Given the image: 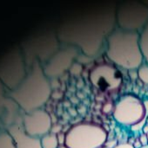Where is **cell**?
I'll return each instance as SVG.
<instances>
[{
    "label": "cell",
    "mask_w": 148,
    "mask_h": 148,
    "mask_svg": "<svg viewBox=\"0 0 148 148\" xmlns=\"http://www.w3.org/2000/svg\"><path fill=\"white\" fill-rule=\"evenodd\" d=\"M109 138L104 126L92 121H80L72 125L64 134L65 148H104Z\"/></svg>",
    "instance_id": "obj_4"
},
{
    "label": "cell",
    "mask_w": 148,
    "mask_h": 148,
    "mask_svg": "<svg viewBox=\"0 0 148 148\" xmlns=\"http://www.w3.org/2000/svg\"><path fill=\"white\" fill-rule=\"evenodd\" d=\"M12 139L15 148H42L39 138L29 135L22 126V121H17L5 130Z\"/></svg>",
    "instance_id": "obj_10"
},
{
    "label": "cell",
    "mask_w": 148,
    "mask_h": 148,
    "mask_svg": "<svg viewBox=\"0 0 148 148\" xmlns=\"http://www.w3.org/2000/svg\"><path fill=\"white\" fill-rule=\"evenodd\" d=\"M0 148H15L11 137L5 130L0 133Z\"/></svg>",
    "instance_id": "obj_14"
},
{
    "label": "cell",
    "mask_w": 148,
    "mask_h": 148,
    "mask_svg": "<svg viewBox=\"0 0 148 148\" xmlns=\"http://www.w3.org/2000/svg\"><path fill=\"white\" fill-rule=\"evenodd\" d=\"M147 141H148V134H147Z\"/></svg>",
    "instance_id": "obj_20"
},
{
    "label": "cell",
    "mask_w": 148,
    "mask_h": 148,
    "mask_svg": "<svg viewBox=\"0 0 148 148\" xmlns=\"http://www.w3.org/2000/svg\"><path fill=\"white\" fill-rule=\"evenodd\" d=\"M140 47L145 58V62L148 63V23L140 32Z\"/></svg>",
    "instance_id": "obj_13"
},
{
    "label": "cell",
    "mask_w": 148,
    "mask_h": 148,
    "mask_svg": "<svg viewBox=\"0 0 148 148\" xmlns=\"http://www.w3.org/2000/svg\"><path fill=\"white\" fill-rule=\"evenodd\" d=\"M113 148H135L133 144L130 142H123V143H119L116 146H114Z\"/></svg>",
    "instance_id": "obj_16"
},
{
    "label": "cell",
    "mask_w": 148,
    "mask_h": 148,
    "mask_svg": "<svg viewBox=\"0 0 148 148\" xmlns=\"http://www.w3.org/2000/svg\"><path fill=\"white\" fill-rule=\"evenodd\" d=\"M119 28L141 32L148 23V5L142 2H126L116 11Z\"/></svg>",
    "instance_id": "obj_6"
},
{
    "label": "cell",
    "mask_w": 148,
    "mask_h": 148,
    "mask_svg": "<svg viewBox=\"0 0 148 148\" xmlns=\"http://www.w3.org/2000/svg\"><path fill=\"white\" fill-rule=\"evenodd\" d=\"M140 148H148V145H147V146H142Z\"/></svg>",
    "instance_id": "obj_19"
},
{
    "label": "cell",
    "mask_w": 148,
    "mask_h": 148,
    "mask_svg": "<svg viewBox=\"0 0 148 148\" xmlns=\"http://www.w3.org/2000/svg\"><path fill=\"white\" fill-rule=\"evenodd\" d=\"M142 134H148V125L147 124H146V125L144 126V127H143V129H142Z\"/></svg>",
    "instance_id": "obj_18"
},
{
    "label": "cell",
    "mask_w": 148,
    "mask_h": 148,
    "mask_svg": "<svg viewBox=\"0 0 148 148\" xmlns=\"http://www.w3.org/2000/svg\"><path fill=\"white\" fill-rule=\"evenodd\" d=\"M140 144L142 145V146H147L148 145V141H147V134H141L140 135Z\"/></svg>",
    "instance_id": "obj_17"
},
{
    "label": "cell",
    "mask_w": 148,
    "mask_h": 148,
    "mask_svg": "<svg viewBox=\"0 0 148 148\" xmlns=\"http://www.w3.org/2000/svg\"><path fill=\"white\" fill-rule=\"evenodd\" d=\"M113 116L119 125L135 133L141 131L148 117V100L143 101L133 94L124 95L116 102Z\"/></svg>",
    "instance_id": "obj_5"
},
{
    "label": "cell",
    "mask_w": 148,
    "mask_h": 148,
    "mask_svg": "<svg viewBox=\"0 0 148 148\" xmlns=\"http://www.w3.org/2000/svg\"><path fill=\"white\" fill-rule=\"evenodd\" d=\"M40 141L42 148H58L60 144L58 135L52 132L40 138Z\"/></svg>",
    "instance_id": "obj_12"
},
{
    "label": "cell",
    "mask_w": 148,
    "mask_h": 148,
    "mask_svg": "<svg viewBox=\"0 0 148 148\" xmlns=\"http://www.w3.org/2000/svg\"><path fill=\"white\" fill-rule=\"evenodd\" d=\"M51 94V85L38 62H34L20 85L10 92V98L24 113L41 108Z\"/></svg>",
    "instance_id": "obj_3"
},
{
    "label": "cell",
    "mask_w": 148,
    "mask_h": 148,
    "mask_svg": "<svg viewBox=\"0 0 148 148\" xmlns=\"http://www.w3.org/2000/svg\"><path fill=\"white\" fill-rule=\"evenodd\" d=\"M89 80L93 87L103 92L118 90L123 82L120 72L114 66L107 63L93 67L89 73Z\"/></svg>",
    "instance_id": "obj_8"
},
{
    "label": "cell",
    "mask_w": 148,
    "mask_h": 148,
    "mask_svg": "<svg viewBox=\"0 0 148 148\" xmlns=\"http://www.w3.org/2000/svg\"><path fill=\"white\" fill-rule=\"evenodd\" d=\"M21 121L24 131L32 137L40 139L51 133L52 121L49 113L44 109L39 108L25 113Z\"/></svg>",
    "instance_id": "obj_9"
},
{
    "label": "cell",
    "mask_w": 148,
    "mask_h": 148,
    "mask_svg": "<svg viewBox=\"0 0 148 148\" xmlns=\"http://www.w3.org/2000/svg\"><path fill=\"white\" fill-rule=\"evenodd\" d=\"M5 87L0 81V115L3 114L5 118L3 122L7 124V127L17 121H16V112L17 109H20L16 102L10 98V96H6Z\"/></svg>",
    "instance_id": "obj_11"
},
{
    "label": "cell",
    "mask_w": 148,
    "mask_h": 148,
    "mask_svg": "<svg viewBox=\"0 0 148 148\" xmlns=\"http://www.w3.org/2000/svg\"><path fill=\"white\" fill-rule=\"evenodd\" d=\"M139 79L146 85H148V63L146 62L137 70Z\"/></svg>",
    "instance_id": "obj_15"
},
{
    "label": "cell",
    "mask_w": 148,
    "mask_h": 148,
    "mask_svg": "<svg viewBox=\"0 0 148 148\" xmlns=\"http://www.w3.org/2000/svg\"><path fill=\"white\" fill-rule=\"evenodd\" d=\"M1 132H2V131H1V130H0V133H1Z\"/></svg>",
    "instance_id": "obj_21"
},
{
    "label": "cell",
    "mask_w": 148,
    "mask_h": 148,
    "mask_svg": "<svg viewBox=\"0 0 148 148\" xmlns=\"http://www.w3.org/2000/svg\"><path fill=\"white\" fill-rule=\"evenodd\" d=\"M115 14L116 13L112 14V12H108L101 19L99 17L103 15V12L99 15L97 13L86 15V16L78 21L77 26H72L78 28V33L71 35V36L65 39L64 42H68L72 39L69 43L79 46L85 55H95L98 49L101 47L105 36L107 38L114 30L113 25L116 20V16L110 18L108 17ZM66 36L63 37V39Z\"/></svg>",
    "instance_id": "obj_2"
},
{
    "label": "cell",
    "mask_w": 148,
    "mask_h": 148,
    "mask_svg": "<svg viewBox=\"0 0 148 148\" xmlns=\"http://www.w3.org/2000/svg\"><path fill=\"white\" fill-rule=\"evenodd\" d=\"M106 57L116 66L137 69L145 62L140 47V33L116 28L106 39Z\"/></svg>",
    "instance_id": "obj_1"
},
{
    "label": "cell",
    "mask_w": 148,
    "mask_h": 148,
    "mask_svg": "<svg viewBox=\"0 0 148 148\" xmlns=\"http://www.w3.org/2000/svg\"><path fill=\"white\" fill-rule=\"evenodd\" d=\"M27 73L24 61L19 51H13L0 62V81L10 91L16 89Z\"/></svg>",
    "instance_id": "obj_7"
}]
</instances>
